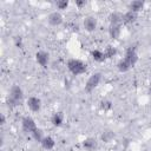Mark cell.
Here are the masks:
<instances>
[{"mask_svg": "<svg viewBox=\"0 0 151 151\" xmlns=\"http://www.w3.org/2000/svg\"><path fill=\"white\" fill-rule=\"evenodd\" d=\"M24 99V91L19 85H13L9 88V93L7 97V105L9 107H14L21 104Z\"/></svg>", "mask_w": 151, "mask_h": 151, "instance_id": "1", "label": "cell"}, {"mask_svg": "<svg viewBox=\"0 0 151 151\" xmlns=\"http://www.w3.org/2000/svg\"><path fill=\"white\" fill-rule=\"evenodd\" d=\"M67 66V70L73 74V76H80V74H84L86 72V64L79 59H76V58H72L67 61L66 64Z\"/></svg>", "mask_w": 151, "mask_h": 151, "instance_id": "2", "label": "cell"}, {"mask_svg": "<svg viewBox=\"0 0 151 151\" xmlns=\"http://www.w3.org/2000/svg\"><path fill=\"white\" fill-rule=\"evenodd\" d=\"M100 81H101V73H100V72L92 73V74L88 77V79H87V81H86V84H85V91H86V92H92V91L99 85Z\"/></svg>", "mask_w": 151, "mask_h": 151, "instance_id": "3", "label": "cell"}, {"mask_svg": "<svg viewBox=\"0 0 151 151\" xmlns=\"http://www.w3.org/2000/svg\"><path fill=\"white\" fill-rule=\"evenodd\" d=\"M97 26H98V20H97L96 17H93V15H87V17L84 18V20H83V27H84L85 31H87V32H93V31H96Z\"/></svg>", "mask_w": 151, "mask_h": 151, "instance_id": "4", "label": "cell"}, {"mask_svg": "<svg viewBox=\"0 0 151 151\" xmlns=\"http://www.w3.org/2000/svg\"><path fill=\"white\" fill-rule=\"evenodd\" d=\"M21 125H22V129L28 133H32L38 129V126L35 124V120L29 116H26L21 119Z\"/></svg>", "mask_w": 151, "mask_h": 151, "instance_id": "5", "label": "cell"}, {"mask_svg": "<svg viewBox=\"0 0 151 151\" xmlns=\"http://www.w3.org/2000/svg\"><path fill=\"white\" fill-rule=\"evenodd\" d=\"M124 59H126L127 63L131 65V67H133V66L138 63V59H139L136 48L132 47V46L127 47V50H126V52H125V57H124Z\"/></svg>", "mask_w": 151, "mask_h": 151, "instance_id": "6", "label": "cell"}, {"mask_svg": "<svg viewBox=\"0 0 151 151\" xmlns=\"http://www.w3.org/2000/svg\"><path fill=\"white\" fill-rule=\"evenodd\" d=\"M26 105L32 112H38L41 109V99L37 96H31L26 100Z\"/></svg>", "mask_w": 151, "mask_h": 151, "instance_id": "7", "label": "cell"}, {"mask_svg": "<svg viewBox=\"0 0 151 151\" xmlns=\"http://www.w3.org/2000/svg\"><path fill=\"white\" fill-rule=\"evenodd\" d=\"M47 20H48V24L50 25H52V26H59V25L63 24L64 17H63V14L59 11H53V12H51L48 14Z\"/></svg>", "mask_w": 151, "mask_h": 151, "instance_id": "8", "label": "cell"}, {"mask_svg": "<svg viewBox=\"0 0 151 151\" xmlns=\"http://www.w3.org/2000/svg\"><path fill=\"white\" fill-rule=\"evenodd\" d=\"M35 61L41 67H47V65L50 63V54L45 51H38L35 53Z\"/></svg>", "mask_w": 151, "mask_h": 151, "instance_id": "9", "label": "cell"}, {"mask_svg": "<svg viewBox=\"0 0 151 151\" xmlns=\"http://www.w3.org/2000/svg\"><path fill=\"white\" fill-rule=\"evenodd\" d=\"M40 144H41L42 149L50 151V150H53V149H54V146H55V140H54L53 137H51V136H45V137L42 138V140L40 142Z\"/></svg>", "mask_w": 151, "mask_h": 151, "instance_id": "10", "label": "cell"}, {"mask_svg": "<svg viewBox=\"0 0 151 151\" xmlns=\"http://www.w3.org/2000/svg\"><path fill=\"white\" fill-rule=\"evenodd\" d=\"M81 145H83V147L86 150V151H94L96 149H97V140L94 139V138H91V137H88V138H85L83 142H81Z\"/></svg>", "mask_w": 151, "mask_h": 151, "instance_id": "11", "label": "cell"}, {"mask_svg": "<svg viewBox=\"0 0 151 151\" xmlns=\"http://www.w3.org/2000/svg\"><path fill=\"white\" fill-rule=\"evenodd\" d=\"M137 18H138V14H137V13H134V12H132V11H127V12H125V13L123 14V24H125V25H131V24L136 22Z\"/></svg>", "mask_w": 151, "mask_h": 151, "instance_id": "12", "label": "cell"}, {"mask_svg": "<svg viewBox=\"0 0 151 151\" xmlns=\"http://www.w3.org/2000/svg\"><path fill=\"white\" fill-rule=\"evenodd\" d=\"M64 119H65V117H64L63 112H54L51 117V123H52L53 126L59 127L64 124Z\"/></svg>", "mask_w": 151, "mask_h": 151, "instance_id": "13", "label": "cell"}, {"mask_svg": "<svg viewBox=\"0 0 151 151\" xmlns=\"http://www.w3.org/2000/svg\"><path fill=\"white\" fill-rule=\"evenodd\" d=\"M122 34V25H110L109 27V35L111 39L116 40Z\"/></svg>", "mask_w": 151, "mask_h": 151, "instance_id": "14", "label": "cell"}, {"mask_svg": "<svg viewBox=\"0 0 151 151\" xmlns=\"http://www.w3.org/2000/svg\"><path fill=\"white\" fill-rule=\"evenodd\" d=\"M143 7H144V1H140V0H134L129 4V11H132L137 14L143 9Z\"/></svg>", "mask_w": 151, "mask_h": 151, "instance_id": "15", "label": "cell"}, {"mask_svg": "<svg viewBox=\"0 0 151 151\" xmlns=\"http://www.w3.org/2000/svg\"><path fill=\"white\" fill-rule=\"evenodd\" d=\"M91 57L97 63H103L106 59V57L104 54V51H101V50H92L91 51Z\"/></svg>", "mask_w": 151, "mask_h": 151, "instance_id": "16", "label": "cell"}, {"mask_svg": "<svg viewBox=\"0 0 151 151\" xmlns=\"http://www.w3.org/2000/svg\"><path fill=\"white\" fill-rule=\"evenodd\" d=\"M123 24V14L118 12H113L110 14V25H122Z\"/></svg>", "mask_w": 151, "mask_h": 151, "instance_id": "17", "label": "cell"}, {"mask_svg": "<svg viewBox=\"0 0 151 151\" xmlns=\"http://www.w3.org/2000/svg\"><path fill=\"white\" fill-rule=\"evenodd\" d=\"M117 68H118V71L119 72H127L130 68H131V65L127 63V60L126 59H120L118 63H117Z\"/></svg>", "mask_w": 151, "mask_h": 151, "instance_id": "18", "label": "cell"}, {"mask_svg": "<svg viewBox=\"0 0 151 151\" xmlns=\"http://www.w3.org/2000/svg\"><path fill=\"white\" fill-rule=\"evenodd\" d=\"M117 53H118L117 48H116L114 46H111V45H109V46L104 50V54H105L106 59H111V58L116 57V55H117Z\"/></svg>", "mask_w": 151, "mask_h": 151, "instance_id": "19", "label": "cell"}, {"mask_svg": "<svg viewBox=\"0 0 151 151\" xmlns=\"http://www.w3.org/2000/svg\"><path fill=\"white\" fill-rule=\"evenodd\" d=\"M100 138H101L103 142H105V143H110V142L114 138V133H113V131H111V130H105V131H103Z\"/></svg>", "mask_w": 151, "mask_h": 151, "instance_id": "20", "label": "cell"}, {"mask_svg": "<svg viewBox=\"0 0 151 151\" xmlns=\"http://www.w3.org/2000/svg\"><path fill=\"white\" fill-rule=\"evenodd\" d=\"M31 134H32L33 139H34L35 142H39V143H40V142L42 140V138L45 137V136H44V133H42V130H41V129H39V127H38L34 132H32Z\"/></svg>", "mask_w": 151, "mask_h": 151, "instance_id": "21", "label": "cell"}, {"mask_svg": "<svg viewBox=\"0 0 151 151\" xmlns=\"http://www.w3.org/2000/svg\"><path fill=\"white\" fill-rule=\"evenodd\" d=\"M100 109L103 111H110L112 109V101L109 99H104L100 101Z\"/></svg>", "mask_w": 151, "mask_h": 151, "instance_id": "22", "label": "cell"}, {"mask_svg": "<svg viewBox=\"0 0 151 151\" xmlns=\"http://www.w3.org/2000/svg\"><path fill=\"white\" fill-rule=\"evenodd\" d=\"M55 7L59 11L66 9L68 7V1L67 0H58V1H55Z\"/></svg>", "mask_w": 151, "mask_h": 151, "instance_id": "23", "label": "cell"}, {"mask_svg": "<svg viewBox=\"0 0 151 151\" xmlns=\"http://www.w3.org/2000/svg\"><path fill=\"white\" fill-rule=\"evenodd\" d=\"M14 42H15V46L19 47V48H22V39L20 37H15L14 39Z\"/></svg>", "mask_w": 151, "mask_h": 151, "instance_id": "24", "label": "cell"}, {"mask_svg": "<svg viewBox=\"0 0 151 151\" xmlns=\"http://www.w3.org/2000/svg\"><path fill=\"white\" fill-rule=\"evenodd\" d=\"M76 6L77 7H79V8H81V7H84L85 5H86V1L85 0H76Z\"/></svg>", "mask_w": 151, "mask_h": 151, "instance_id": "25", "label": "cell"}, {"mask_svg": "<svg viewBox=\"0 0 151 151\" xmlns=\"http://www.w3.org/2000/svg\"><path fill=\"white\" fill-rule=\"evenodd\" d=\"M5 123H6V117H5V114H4V113H1V114H0V124H1V125H4Z\"/></svg>", "mask_w": 151, "mask_h": 151, "instance_id": "26", "label": "cell"}]
</instances>
